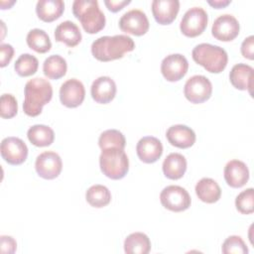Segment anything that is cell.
Segmentation results:
<instances>
[{"label":"cell","mask_w":254,"mask_h":254,"mask_svg":"<svg viewBox=\"0 0 254 254\" xmlns=\"http://www.w3.org/2000/svg\"><path fill=\"white\" fill-rule=\"evenodd\" d=\"M134 49L135 43L127 35L103 36L92 43L91 54L100 62H110L123 58Z\"/></svg>","instance_id":"6da1fadb"},{"label":"cell","mask_w":254,"mask_h":254,"mask_svg":"<svg viewBox=\"0 0 254 254\" xmlns=\"http://www.w3.org/2000/svg\"><path fill=\"white\" fill-rule=\"evenodd\" d=\"M53 97L52 84L42 77H35L27 81L24 89L23 110L31 117L41 114L43 106Z\"/></svg>","instance_id":"7a4b0ae2"},{"label":"cell","mask_w":254,"mask_h":254,"mask_svg":"<svg viewBox=\"0 0 254 254\" xmlns=\"http://www.w3.org/2000/svg\"><path fill=\"white\" fill-rule=\"evenodd\" d=\"M72 13L88 34H96L105 27V16L96 0L73 1Z\"/></svg>","instance_id":"3957f363"},{"label":"cell","mask_w":254,"mask_h":254,"mask_svg":"<svg viewBox=\"0 0 254 254\" xmlns=\"http://www.w3.org/2000/svg\"><path fill=\"white\" fill-rule=\"evenodd\" d=\"M191 57L197 64L211 73H219L224 70L228 62V56L224 49L207 43L196 45L191 52Z\"/></svg>","instance_id":"277c9868"},{"label":"cell","mask_w":254,"mask_h":254,"mask_svg":"<svg viewBox=\"0 0 254 254\" xmlns=\"http://www.w3.org/2000/svg\"><path fill=\"white\" fill-rule=\"evenodd\" d=\"M100 170L111 180L123 179L129 171V159L124 150L108 148L102 150L99 156Z\"/></svg>","instance_id":"5b68a950"},{"label":"cell","mask_w":254,"mask_h":254,"mask_svg":"<svg viewBox=\"0 0 254 254\" xmlns=\"http://www.w3.org/2000/svg\"><path fill=\"white\" fill-rule=\"evenodd\" d=\"M207 21V13L203 8L192 7L184 14L181 20V32L189 38L197 37L206 29Z\"/></svg>","instance_id":"8992f818"},{"label":"cell","mask_w":254,"mask_h":254,"mask_svg":"<svg viewBox=\"0 0 254 254\" xmlns=\"http://www.w3.org/2000/svg\"><path fill=\"white\" fill-rule=\"evenodd\" d=\"M160 201L162 205L175 212L188 209L190 206V195L188 190L180 186L171 185L163 189L160 193Z\"/></svg>","instance_id":"52a82bcc"},{"label":"cell","mask_w":254,"mask_h":254,"mask_svg":"<svg viewBox=\"0 0 254 254\" xmlns=\"http://www.w3.org/2000/svg\"><path fill=\"white\" fill-rule=\"evenodd\" d=\"M212 93V84L210 80L200 74L190 77L184 86V94L191 103L198 104L208 100Z\"/></svg>","instance_id":"ba28073f"},{"label":"cell","mask_w":254,"mask_h":254,"mask_svg":"<svg viewBox=\"0 0 254 254\" xmlns=\"http://www.w3.org/2000/svg\"><path fill=\"white\" fill-rule=\"evenodd\" d=\"M150 27L147 15L139 9H132L124 13L119 20V28L122 32L134 36L145 35Z\"/></svg>","instance_id":"9c48e42d"},{"label":"cell","mask_w":254,"mask_h":254,"mask_svg":"<svg viewBox=\"0 0 254 254\" xmlns=\"http://www.w3.org/2000/svg\"><path fill=\"white\" fill-rule=\"evenodd\" d=\"M37 174L45 180H54L59 177L63 169V162L60 155L53 151L41 153L35 162Z\"/></svg>","instance_id":"30bf717a"},{"label":"cell","mask_w":254,"mask_h":254,"mask_svg":"<svg viewBox=\"0 0 254 254\" xmlns=\"http://www.w3.org/2000/svg\"><path fill=\"white\" fill-rule=\"evenodd\" d=\"M2 158L10 165H21L28 157V147L23 140L17 137H7L1 142Z\"/></svg>","instance_id":"8fae6325"},{"label":"cell","mask_w":254,"mask_h":254,"mask_svg":"<svg viewBox=\"0 0 254 254\" xmlns=\"http://www.w3.org/2000/svg\"><path fill=\"white\" fill-rule=\"evenodd\" d=\"M239 30L240 26L238 20L230 14H223L214 20L211 34L218 41L230 42L238 36Z\"/></svg>","instance_id":"7c38bea8"},{"label":"cell","mask_w":254,"mask_h":254,"mask_svg":"<svg viewBox=\"0 0 254 254\" xmlns=\"http://www.w3.org/2000/svg\"><path fill=\"white\" fill-rule=\"evenodd\" d=\"M189 68V63L185 56L172 54L164 58L161 64V72L168 81H179L182 79Z\"/></svg>","instance_id":"4fadbf2b"},{"label":"cell","mask_w":254,"mask_h":254,"mask_svg":"<svg viewBox=\"0 0 254 254\" xmlns=\"http://www.w3.org/2000/svg\"><path fill=\"white\" fill-rule=\"evenodd\" d=\"M85 97V89L82 82L76 78L64 81L60 88V99L63 105L68 108L79 106Z\"/></svg>","instance_id":"5bb4252c"},{"label":"cell","mask_w":254,"mask_h":254,"mask_svg":"<svg viewBox=\"0 0 254 254\" xmlns=\"http://www.w3.org/2000/svg\"><path fill=\"white\" fill-rule=\"evenodd\" d=\"M138 158L146 164L157 162L163 154V145L161 141L153 136L141 138L136 145Z\"/></svg>","instance_id":"9a60e30c"},{"label":"cell","mask_w":254,"mask_h":254,"mask_svg":"<svg viewBox=\"0 0 254 254\" xmlns=\"http://www.w3.org/2000/svg\"><path fill=\"white\" fill-rule=\"evenodd\" d=\"M224 180L226 184L234 189L246 185L249 180V170L246 164L239 160H231L224 167Z\"/></svg>","instance_id":"2e32d148"},{"label":"cell","mask_w":254,"mask_h":254,"mask_svg":"<svg viewBox=\"0 0 254 254\" xmlns=\"http://www.w3.org/2000/svg\"><path fill=\"white\" fill-rule=\"evenodd\" d=\"M116 83L109 76H99L91 84L90 93L92 99L100 104L109 103L116 94Z\"/></svg>","instance_id":"e0dca14e"},{"label":"cell","mask_w":254,"mask_h":254,"mask_svg":"<svg viewBox=\"0 0 254 254\" xmlns=\"http://www.w3.org/2000/svg\"><path fill=\"white\" fill-rule=\"evenodd\" d=\"M180 10L178 0H154L152 13L156 22L160 25H169L177 17Z\"/></svg>","instance_id":"ac0fdd59"},{"label":"cell","mask_w":254,"mask_h":254,"mask_svg":"<svg viewBox=\"0 0 254 254\" xmlns=\"http://www.w3.org/2000/svg\"><path fill=\"white\" fill-rule=\"evenodd\" d=\"M166 137L172 146L180 149L191 147L195 142V133L187 125L178 124L169 127L166 132Z\"/></svg>","instance_id":"d6986e66"},{"label":"cell","mask_w":254,"mask_h":254,"mask_svg":"<svg viewBox=\"0 0 254 254\" xmlns=\"http://www.w3.org/2000/svg\"><path fill=\"white\" fill-rule=\"evenodd\" d=\"M254 69L246 64H237L233 65L229 72V80L231 84L239 90H248L252 96Z\"/></svg>","instance_id":"ffe728a7"},{"label":"cell","mask_w":254,"mask_h":254,"mask_svg":"<svg viewBox=\"0 0 254 254\" xmlns=\"http://www.w3.org/2000/svg\"><path fill=\"white\" fill-rule=\"evenodd\" d=\"M81 33L78 26L71 21H64L59 24L55 30L57 42L64 43L67 47H75L81 41Z\"/></svg>","instance_id":"44dd1931"},{"label":"cell","mask_w":254,"mask_h":254,"mask_svg":"<svg viewBox=\"0 0 254 254\" xmlns=\"http://www.w3.org/2000/svg\"><path fill=\"white\" fill-rule=\"evenodd\" d=\"M162 169L166 178L179 180L187 171V160L180 153H171L164 160Z\"/></svg>","instance_id":"7402d4cb"},{"label":"cell","mask_w":254,"mask_h":254,"mask_svg":"<svg viewBox=\"0 0 254 254\" xmlns=\"http://www.w3.org/2000/svg\"><path fill=\"white\" fill-rule=\"evenodd\" d=\"M64 11V3L62 0H39L36 5V13L44 22H53L59 19Z\"/></svg>","instance_id":"603a6c76"},{"label":"cell","mask_w":254,"mask_h":254,"mask_svg":"<svg viewBox=\"0 0 254 254\" xmlns=\"http://www.w3.org/2000/svg\"><path fill=\"white\" fill-rule=\"evenodd\" d=\"M197 197L205 203H214L221 196V189L218 184L210 178H202L195 185Z\"/></svg>","instance_id":"cb8c5ba5"},{"label":"cell","mask_w":254,"mask_h":254,"mask_svg":"<svg viewBox=\"0 0 254 254\" xmlns=\"http://www.w3.org/2000/svg\"><path fill=\"white\" fill-rule=\"evenodd\" d=\"M151 250V241L143 232L129 234L124 241V251L127 254H148Z\"/></svg>","instance_id":"d4e9b609"},{"label":"cell","mask_w":254,"mask_h":254,"mask_svg":"<svg viewBox=\"0 0 254 254\" xmlns=\"http://www.w3.org/2000/svg\"><path fill=\"white\" fill-rule=\"evenodd\" d=\"M27 137L33 145L37 147H47L54 142L55 133L54 130L47 125L36 124L28 129Z\"/></svg>","instance_id":"484cf974"},{"label":"cell","mask_w":254,"mask_h":254,"mask_svg":"<svg viewBox=\"0 0 254 254\" xmlns=\"http://www.w3.org/2000/svg\"><path fill=\"white\" fill-rule=\"evenodd\" d=\"M67 69L66 61L60 55L48 57L43 64L44 74L51 79H59L65 75Z\"/></svg>","instance_id":"4316f807"},{"label":"cell","mask_w":254,"mask_h":254,"mask_svg":"<svg viewBox=\"0 0 254 254\" xmlns=\"http://www.w3.org/2000/svg\"><path fill=\"white\" fill-rule=\"evenodd\" d=\"M26 41L30 49L40 54H45L49 52L52 48V43L49 35L42 29H32L28 33Z\"/></svg>","instance_id":"83f0119b"},{"label":"cell","mask_w":254,"mask_h":254,"mask_svg":"<svg viewBox=\"0 0 254 254\" xmlns=\"http://www.w3.org/2000/svg\"><path fill=\"white\" fill-rule=\"evenodd\" d=\"M85 199L91 206L101 208L109 204L111 192L103 185H93L86 190Z\"/></svg>","instance_id":"f1b7e54d"},{"label":"cell","mask_w":254,"mask_h":254,"mask_svg":"<svg viewBox=\"0 0 254 254\" xmlns=\"http://www.w3.org/2000/svg\"><path fill=\"white\" fill-rule=\"evenodd\" d=\"M98 145L101 150L108 148H118L124 150L126 139L122 132L116 129H108L103 131L98 138Z\"/></svg>","instance_id":"f546056e"},{"label":"cell","mask_w":254,"mask_h":254,"mask_svg":"<svg viewBox=\"0 0 254 254\" xmlns=\"http://www.w3.org/2000/svg\"><path fill=\"white\" fill-rule=\"evenodd\" d=\"M39 67V61L30 54H22L15 62L14 68L18 75L26 77L36 73Z\"/></svg>","instance_id":"4dcf8cb0"},{"label":"cell","mask_w":254,"mask_h":254,"mask_svg":"<svg viewBox=\"0 0 254 254\" xmlns=\"http://www.w3.org/2000/svg\"><path fill=\"white\" fill-rule=\"evenodd\" d=\"M236 209L242 214H250L254 211V190L252 188L242 190L235 198Z\"/></svg>","instance_id":"1f68e13d"},{"label":"cell","mask_w":254,"mask_h":254,"mask_svg":"<svg viewBox=\"0 0 254 254\" xmlns=\"http://www.w3.org/2000/svg\"><path fill=\"white\" fill-rule=\"evenodd\" d=\"M221 251L224 254H247L248 248L240 236L231 235L224 240Z\"/></svg>","instance_id":"d6a6232c"},{"label":"cell","mask_w":254,"mask_h":254,"mask_svg":"<svg viewBox=\"0 0 254 254\" xmlns=\"http://www.w3.org/2000/svg\"><path fill=\"white\" fill-rule=\"evenodd\" d=\"M18 112V103L13 94L4 93L0 98V115L2 118L10 119Z\"/></svg>","instance_id":"836d02e7"},{"label":"cell","mask_w":254,"mask_h":254,"mask_svg":"<svg viewBox=\"0 0 254 254\" xmlns=\"http://www.w3.org/2000/svg\"><path fill=\"white\" fill-rule=\"evenodd\" d=\"M17 249V242L12 236L2 235L0 237V251L2 254H13Z\"/></svg>","instance_id":"e575fe53"},{"label":"cell","mask_w":254,"mask_h":254,"mask_svg":"<svg viewBox=\"0 0 254 254\" xmlns=\"http://www.w3.org/2000/svg\"><path fill=\"white\" fill-rule=\"evenodd\" d=\"M241 54L248 60H254V37L251 35L244 39L240 48Z\"/></svg>","instance_id":"d590c367"},{"label":"cell","mask_w":254,"mask_h":254,"mask_svg":"<svg viewBox=\"0 0 254 254\" xmlns=\"http://www.w3.org/2000/svg\"><path fill=\"white\" fill-rule=\"evenodd\" d=\"M14 55V49L9 44H1L0 46V66H6L12 60Z\"/></svg>","instance_id":"8d00e7d4"},{"label":"cell","mask_w":254,"mask_h":254,"mask_svg":"<svg viewBox=\"0 0 254 254\" xmlns=\"http://www.w3.org/2000/svg\"><path fill=\"white\" fill-rule=\"evenodd\" d=\"M130 0H105L104 4L107 7V9L113 13H116L123 9L124 6L130 4Z\"/></svg>","instance_id":"74e56055"},{"label":"cell","mask_w":254,"mask_h":254,"mask_svg":"<svg viewBox=\"0 0 254 254\" xmlns=\"http://www.w3.org/2000/svg\"><path fill=\"white\" fill-rule=\"evenodd\" d=\"M207 3L215 9H221V8H224L227 5H229L231 3V1L230 0H209V1H207Z\"/></svg>","instance_id":"f35d334b"},{"label":"cell","mask_w":254,"mask_h":254,"mask_svg":"<svg viewBox=\"0 0 254 254\" xmlns=\"http://www.w3.org/2000/svg\"><path fill=\"white\" fill-rule=\"evenodd\" d=\"M5 4L7 5V8L9 9L12 5H14L15 4V1H10V2H5V1H1V9H5L6 8V6H5Z\"/></svg>","instance_id":"ab89813d"}]
</instances>
